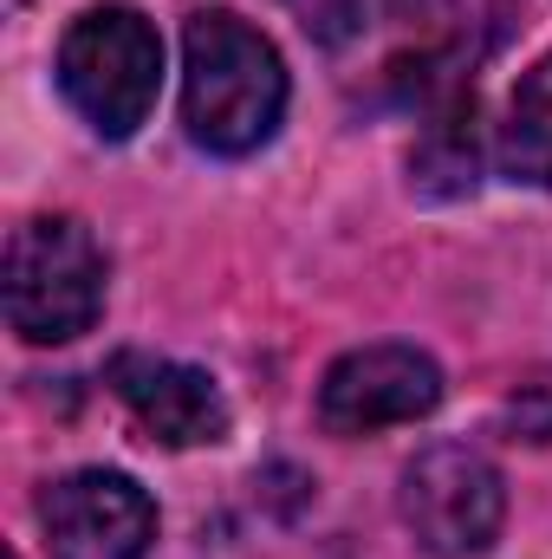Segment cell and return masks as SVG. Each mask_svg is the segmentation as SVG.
<instances>
[{"label": "cell", "mask_w": 552, "mask_h": 559, "mask_svg": "<svg viewBox=\"0 0 552 559\" xmlns=\"http://www.w3.org/2000/svg\"><path fill=\"white\" fill-rule=\"evenodd\" d=\"M105 378H111L118 404L137 417L143 436H156L169 449H202V442L228 436V404H221L215 378L195 365H176L156 352H118Z\"/></svg>", "instance_id": "obj_7"}, {"label": "cell", "mask_w": 552, "mask_h": 559, "mask_svg": "<svg viewBox=\"0 0 552 559\" xmlns=\"http://www.w3.org/2000/svg\"><path fill=\"white\" fill-rule=\"evenodd\" d=\"M7 325L26 345L85 338L105 312V248L72 215H33L7 235Z\"/></svg>", "instance_id": "obj_2"}, {"label": "cell", "mask_w": 552, "mask_h": 559, "mask_svg": "<svg viewBox=\"0 0 552 559\" xmlns=\"http://www.w3.org/2000/svg\"><path fill=\"white\" fill-rule=\"evenodd\" d=\"M279 7H292V13H299V26H305V33H319L325 46H338V39H345V26H351V13H358V0H279Z\"/></svg>", "instance_id": "obj_11"}, {"label": "cell", "mask_w": 552, "mask_h": 559, "mask_svg": "<svg viewBox=\"0 0 552 559\" xmlns=\"http://www.w3.org/2000/svg\"><path fill=\"white\" fill-rule=\"evenodd\" d=\"M501 169L527 189H552V59H540L507 105L501 124Z\"/></svg>", "instance_id": "obj_9"}, {"label": "cell", "mask_w": 552, "mask_h": 559, "mask_svg": "<svg viewBox=\"0 0 552 559\" xmlns=\"http://www.w3.org/2000/svg\"><path fill=\"white\" fill-rule=\"evenodd\" d=\"M397 508H404V527L416 534L422 554L468 559V554L494 547L507 495H501V475H494V462L481 449H468V442H429L404 468Z\"/></svg>", "instance_id": "obj_4"}, {"label": "cell", "mask_w": 552, "mask_h": 559, "mask_svg": "<svg viewBox=\"0 0 552 559\" xmlns=\"http://www.w3.org/2000/svg\"><path fill=\"white\" fill-rule=\"evenodd\" d=\"M39 527L59 559H143L156 540V501L118 468H79L39 495Z\"/></svg>", "instance_id": "obj_6"}, {"label": "cell", "mask_w": 552, "mask_h": 559, "mask_svg": "<svg viewBox=\"0 0 552 559\" xmlns=\"http://www.w3.org/2000/svg\"><path fill=\"white\" fill-rule=\"evenodd\" d=\"M13 559H20V554H13Z\"/></svg>", "instance_id": "obj_12"}, {"label": "cell", "mask_w": 552, "mask_h": 559, "mask_svg": "<svg viewBox=\"0 0 552 559\" xmlns=\"http://www.w3.org/2000/svg\"><path fill=\"white\" fill-rule=\"evenodd\" d=\"M475 169H481V138H475V92H468V98H455V105L422 118V143L410 156V176L429 195H468Z\"/></svg>", "instance_id": "obj_8"}, {"label": "cell", "mask_w": 552, "mask_h": 559, "mask_svg": "<svg viewBox=\"0 0 552 559\" xmlns=\"http://www.w3.org/2000/svg\"><path fill=\"white\" fill-rule=\"evenodd\" d=\"M163 85V39L137 7H92L59 39V92L105 143L137 138L156 111Z\"/></svg>", "instance_id": "obj_3"}, {"label": "cell", "mask_w": 552, "mask_h": 559, "mask_svg": "<svg viewBox=\"0 0 552 559\" xmlns=\"http://www.w3.org/2000/svg\"><path fill=\"white\" fill-rule=\"evenodd\" d=\"M442 404V365L416 345H358L319 384V423L332 436H377Z\"/></svg>", "instance_id": "obj_5"}, {"label": "cell", "mask_w": 552, "mask_h": 559, "mask_svg": "<svg viewBox=\"0 0 552 559\" xmlns=\"http://www.w3.org/2000/svg\"><path fill=\"white\" fill-rule=\"evenodd\" d=\"M507 429H514V442H552V391L547 384H533V391H520V397H507Z\"/></svg>", "instance_id": "obj_10"}, {"label": "cell", "mask_w": 552, "mask_h": 559, "mask_svg": "<svg viewBox=\"0 0 552 559\" xmlns=\"http://www.w3.org/2000/svg\"><path fill=\"white\" fill-rule=\"evenodd\" d=\"M286 118V66L241 13H189L182 26V124L215 156H248Z\"/></svg>", "instance_id": "obj_1"}]
</instances>
